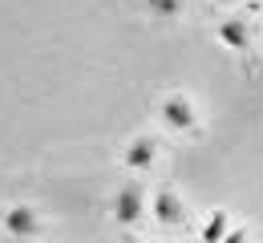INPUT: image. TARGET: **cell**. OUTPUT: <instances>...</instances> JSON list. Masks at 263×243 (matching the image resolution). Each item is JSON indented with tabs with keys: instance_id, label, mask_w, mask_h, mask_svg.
<instances>
[{
	"instance_id": "3957f363",
	"label": "cell",
	"mask_w": 263,
	"mask_h": 243,
	"mask_svg": "<svg viewBox=\"0 0 263 243\" xmlns=\"http://www.w3.org/2000/svg\"><path fill=\"white\" fill-rule=\"evenodd\" d=\"M162 126L174 130V134H195L198 118H195V105H191L186 94H170L162 102Z\"/></svg>"
},
{
	"instance_id": "8992f818",
	"label": "cell",
	"mask_w": 263,
	"mask_h": 243,
	"mask_svg": "<svg viewBox=\"0 0 263 243\" xmlns=\"http://www.w3.org/2000/svg\"><path fill=\"white\" fill-rule=\"evenodd\" d=\"M219 41L227 45L231 53H247L251 49V29H247V21H239V16H231L219 25Z\"/></svg>"
},
{
	"instance_id": "7c38bea8",
	"label": "cell",
	"mask_w": 263,
	"mask_h": 243,
	"mask_svg": "<svg viewBox=\"0 0 263 243\" xmlns=\"http://www.w3.org/2000/svg\"><path fill=\"white\" fill-rule=\"evenodd\" d=\"M259 8H263V0H259Z\"/></svg>"
},
{
	"instance_id": "277c9868",
	"label": "cell",
	"mask_w": 263,
	"mask_h": 243,
	"mask_svg": "<svg viewBox=\"0 0 263 243\" xmlns=\"http://www.w3.org/2000/svg\"><path fill=\"white\" fill-rule=\"evenodd\" d=\"M154 162H158V142L150 134H138V138L126 142V150H122V166L126 171H150Z\"/></svg>"
},
{
	"instance_id": "6da1fadb",
	"label": "cell",
	"mask_w": 263,
	"mask_h": 243,
	"mask_svg": "<svg viewBox=\"0 0 263 243\" xmlns=\"http://www.w3.org/2000/svg\"><path fill=\"white\" fill-rule=\"evenodd\" d=\"M0 227L8 239H36L41 235V211L33 203H8L0 215Z\"/></svg>"
},
{
	"instance_id": "9c48e42d",
	"label": "cell",
	"mask_w": 263,
	"mask_h": 243,
	"mask_svg": "<svg viewBox=\"0 0 263 243\" xmlns=\"http://www.w3.org/2000/svg\"><path fill=\"white\" fill-rule=\"evenodd\" d=\"M223 243H247V227H231V235Z\"/></svg>"
},
{
	"instance_id": "5b68a950",
	"label": "cell",
	"mask_w": 263,
	"mask_h": 243,
	"mask_svg": "<svg viewBox=\"0 0 263 243\" xmlns=\"http://www.w3.org/2000/svg\"><path fill=\"white\" fill-rule=\"evenodd\" d=\"M150 215H154L162 227H178V223L186 219V207H182V199H178L174 191H158V195L150 199Z\"/></svg>"
},
{
	"instance_id": "8fae6325",
	"label": "cell",
	"mask_w": 263,
	"mask_h": 243,
	"mask_svg": "<svg viewBox=\"0 0 263 243\" xmlns=\"http://www.w3.org/2000/svg\"><path fill=\"white\" fill-rule=\"evenodd\" d=\"M215 4H227V0H215Z\"/></svg>"
},
{
	"instance_id": "7a4b0ae2",
	"label": "cell",
	"mask_w": 263,
	"mask_h": 243,
	"mask_svg": "<svg viewBox=\"0 0 263 243\" xmlns=\"http://www.w3.org/2000/svg\"><path fill=\"white\" fill-rule=\"evenodd\" d=\"M146 215V195L138 182H126L118 195H114V223L118 227H138V219Z\"/></svg>"
},
{
	"instance_id": "ba28073f",
	"label": "cell",
	"mask_w": 263,
	"mask_h": 243,
	"mask_svg": "<svg viewBox=\"0 0 263 243\" xmlns=\"http://www.w3.org/2000/svg\"><path fill=\"white\" fill-rule=\"evenodd\" d=\"M146 8L154 16H178L182 12V0H146Z\"/></svg>"
},
{
	"instance_id": "52a82bcc",
	"label": "cell",
	"mask_w": 263,
	"mask_h": 243,
	"mask_svg": "<svg viewBox=\"0 0 263 243\" xmlns=\"http://www.w3.org/2000/svg\"><path fill=\"white\" fill-rule=\"evenodd\" d=\"M231 235V215L227 211H215L206 223H202V231H198V239L202 243H223Z\"/></svg>"
},
{
	"instance_id": "30bf717a",
	"label": "cell",
	"mask_w": 263,
	"mask_h": 243,
	"mask_svg": "<svg viewBox=\"0 0 263 243\" xmlns=\"http://www.w3.org/2000/svg\"><path fill=\"white\" fill-rule=\"evenodd\" d=\"M138 243H158V239H138Z\"/></svg>"
}]
</instances>
